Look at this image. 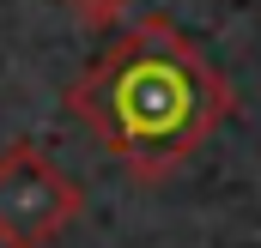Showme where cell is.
Returning <instances> with one entry per match:
<instances>
[{
	"instance_id": "obj_3",
	"label": "cell",
	"mask_w": 261,
	"mask_h": 248,
	"mask_svg": "<svg viewBox=\"0 0 261 248\" xmlns=\"http://www.w3.org/2000/svg\"><path fill=\"white\" fill-rule=\"evenodd\" d=\"M67 6H73V18L91 24V30H110V24L128 12V0H67Z\"/></svg>"
},
{
	"instance_id": "obj_1",
	"label": "cell",
	"mask_w": 261,
	"mask_h": 248,
	"mask_svg": "<svg viewBox=\"0 0 261 248\" xmlns=\"http://www.w3.org/2000/svg\"><path fill=\"white\" fill-rule=\"evenodd\" d=\"M231 103L225 73L164 12L128 24L67 91L73 121L146 188L176 176L225 127Z\"/></svg>"
},
{
	"instance_id": "obj_2",
	"label": "cell",
	"mask_w": 261,
	"mask_h": 248,
	"mask_svg": "<svg viewBox=\"0 0 261 248\" xmlns=\"http://www.w3.org/2000/svg\"><path fill=\"white\" fill-rule=\"evenodd\" d=\"M85 212V188L37 145L0 151V248H55Z\"/></svg>"
}]
</instances>
